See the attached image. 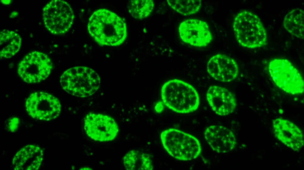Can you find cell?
I'll use <instances>...</instances> for the list:
<instances>
[{"label":"cell","mask_w":304,"mask_h":170,"mask_svg":"<svg viewBox=\"0 0 304 170\" xmlns=\"http://www.w3.org/2000/svg\"><path fill=\"white\" fill-rule=\"evenodd\" d=\"M90 35L99 44L116 46L121 44L127 36L125 23L115 13L102 9L95 11L88 25Z\"/></svg>","instance_id":"1"},{"label":"cell","mask_w":304,"mask_h":170,"mask_svg":"<svg viewBox=\"0 0 304 170\" xmlns=\"http://www.w3.org/2000/svg\"><path fill=\"white\" fill-rule=\"evenodd\" d=\"M161 94L164 104L177 113L192 112L199 105V97L196 90L180 80L173 79L165 83L162 87Z\"/></svg>","instance_id":"2"},{"label":"cell","mask_w":304,"mask_h":170,"mask_svg":"<svg viewBox=\"0 0 304 170\" xmlns=\"http://www.w3.org/2000/svg\"><path fill=\"white\" fill-rule=\"evenodd\" d=\"M60 82L63 89L68 94L84 98L96 93L100 86V79L97 73L91 68L75 67L63 73Z\"/></svg>","instance_id":"3"},{"label":"cell","mask_w":304,"mask_h":170,"mask_svg":"<svg viewBox=\"0 0 304 170\" xmlns=\"http://www.w3.org/2000/svg\"><path fill=\"white\" fill-rule=\"evenodd\" d=\"M233 27L239 43L249 48L260 47L266 43V30L259 17L254 13L244 10L235 17Z\"/></svg>","instance_id":"4"},{"label":"cell","mask_w":304,"mask_h":170,"mask_svg":"<svg viewBox=\"0 0 304 170\" xmlns=\"http://www.w3.org/2000/svg\"><path fill=\"white\" fill-rule=\"evenodd\" d=\"M162 145L168 153L181 161L194 159L199 155L201 147L198 139L193 136L179 129L170 128L160 135Z\"/></svg>","instance_id":"5"},{"label":"cell","mask_w":304,"mask_h":170,"mask_svg":"<svg viewBox=\"0 0 304 170\" xmlns=\"http://www.w3.org/2000/svg\"><path fill=\"white\" fill-rule=\"evenodd\" d=\"M269 70L276 85L287 93H302L304 90L302 77L297 69L288 60L275 59L269 64Z\"/></svg>","instance_id":"6"},{"label":"cell","mask_w":304,"mask_h":170,"mask_svg":"<svg viewBox=\"0 0 304 170\" xmlns=\"http://www.w3.org/2000/svg\"><path fill=\"white\" fill-rule=\"evenodd\" d=\"M52 67L51 61L47 55L34 51L28 54L22 59L18 65L17 72L25 82L38 83L49 77Z\"/></svg>","instance_id":"7"},{"label":"cell","mask_w":304,"mask_h":170,"mask_svg":"<svg viewBox=\"0 0 304 170\" xmlns=\"http://www.w3.org/2000/svg\"><path fill=\"white\" fill-rule=\"evenodd\" d=\"M43 20L47 28L55 35L63 34L70 28L74 19L73 10L64 1L52 0L44 7Z\"/></svg>","instance_id":"8"},{"label":"cell","mask_w":304,"mask_h":170,"mask_svg":"<svg viewBox=\"0 0 304 170\" xmlns=\"http://www.w3.org/2000/svg\"><path fill=\"white\" fill-rule=\"evenodd\" d=\"M25 108L33 118L46 121L57 118L61 108L57 98L50 93L42 91L31 93L26 99Z\"/></svg>","instance_id":"9"},{"label":"cell","mask_w":304,"mask_h":170,"mask_svg":"<svg viewBox=\"0 0 304 170\" xmlns=\"http://www.w3.org/2000/svg\"><path fill=\"white\" fill-rule=\"evenodd\" d=\"M85 128L91 138L101 141L113 140L118 132V126L112 118L100 114H88L85 119Z\"/></svg>","instance_id":"10"},{"label":"cell","mask_w":304,"mask_h":170,"mask_svg":"<svg viewBox=\"0 0 304 170\" xmlns=\"http://www.w3.org/2000/svg\"><path fill=\"white\" fill-rule=\"evenodd\" d=\"M179 32L183 42L195 46H206L212 39L208 25L198 19L191 18L183 21L179 25Z\"/></svg>","instance_id":"11"},{"label":"cell","mask_w":304,"mask_h":170,"mask_svg":"<svg viewBox=\"0 0 304 170\" xmlns=\"http://www.w3.org/2000/svg\"><path fill=\"white\" fill-rule=\"evenodd\" d=\"M207 71L215 80L222 82H231L237 76L238 67L235 61L225 55L217 54L208 61Z\"/></svg>","instance_id":"12"},{"label":"cell","mask_w":304,"mask_h":170,"mask_svg":"<svg viewBox=\"0 0 304 170\" xmlns=\"http://www.w3.org/2000/svg\"><path fill=\"white\" fill-rule=\"evenodd\" d=\"M204 135L208 143L218 153H227L235 147L236 139L233 133L225 127L218 125L209 126L206 129Z\"/></svg>","instance_id":"13"},{"label":"cell","mask_w":304,"mask_h":170,"mask_svg":"<svg viewBox=\"0 0 304 170\" xmlns=\"http://www.w3.org/2000/svg\"><path fill=\"white\" fill-rule=\"evenodd\" d=\"M207 98L211 109L218 115L224 116L232 113L236 106L234 94L225 88L212 85L207 93Z\"/></svg>","instance_id":"14"},{"label":"cell","mask_w":304,"mask_h":170,"mask_svg":"<svg viewBox=\"0 0 304 170\" xmlns=\"http://www.w3.org/2000/svg\"><path fill=\"white\" fill-rule=\"evenodd\" d=\"M273 127L276 137L287 147L296 151L303 147V133L294 124L287 120L278 118L273 121Z\"/></svg>","instance_id":"15"},{"label":"cell","mask_w":304,"mask_h":170,"mask_svg":"<svg viewBox=\"0 0 304 170\" xmlns=\"http://www.w3.org/2000/svg\"><path fill=\"white\" fill-rule=\"evenodd\" d=\"M43 156V151L39 147L27 145L15 156L12 166L15 170H37L41 164Z\"/></svg>","instance_id":"16"},{"label":"cell","mask_w":304,"mask_h":170,"mask_svg":"<svg viewBox=\"0 0 304 170\" xmlns=\"http://www.w3.org/2000/svg\"><path fill=\"white\" fill-rule=\"evenodd\" d=\"M0 58H9L19 50L21 43L20 35L15 31L4 30L0 32Z\"/></svg>","instance_id":"17"},{"label":"cell","mask_w":304,"mask_h":170,"mask_svg":"<svg viewBox=\"0 0 304 170\" xmlns=\"http://www.w3.org/2000/svg\"><path fill=\"white\" fill-rule=\"evenodd\" d=\"M304 17L303 10L296 8L289 11L284 18V27L287 31L297 37L304 38Z\"/></svg>","instance_id":"18"},{"label":"cell","mask_w":304,"mask_h":170,"mask_svg":"<svg viewBox=\"0 0 304 170\" xmlns=\"http://www.w3.org/2000/svg\"><path fill=\"white\" fill-rule=\"evenodd\" d=\"M124 164L127 170H152L151 160L149 156L141 152L131 150L124 158Z\"/></svg>","instance_id":"19"},{"label":"cell","mask_w":304,"mask_h":170,"mask_svg":"<svg viewBox=\"0 0 304 170\" xmlns=\"http://www.w3.org/2000/svg\"><path fill=\"white\" fill-rule=\"evenodd\" d=\"M154 7L152 0H131L129 1L128 8L129 12L133 17L141 19L148 16Z\"/></svg>","instance_id":"20"},{"label":"cell","mask_w":304,"mask_h":170,"mask_svg":"<svg viewBox=\"0 0 304 170\" xmlns=\"http://www.w3.org/2000/svg\"><path fill=\"white\" fill-rule=\"evenodd\" d=\"M169 5L174 10L184 15L194 14L200 9L201 0H168Z\"/></svg>","instance_id":"21"}]
</instances>
